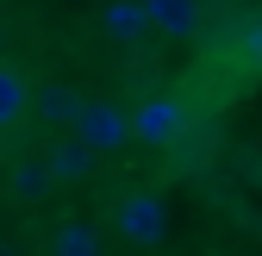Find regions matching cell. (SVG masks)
I'll list each match as a JSON object with an SVG mask.
<instances>
[{
  "label": "cell",
  "instance_id": "obj_8",
  "mask_svg": "<svg viewBox=\"0 0 262 256\" xmlns=\"http://www.w3.org/2000/svg\"><path fill=\"white\" fill-rule=\"evenodd\" d=\"M50 256H100V238H94L81 219H69V225L56 231V244H50Z\"/></svg>",
  "mask_w": 262,
  "mask_h": 256
},
{
  "label": "cell",
  "instance_id": "obj_9",
  "mask_svg": "<svg viewBox=\"0 0 262 256\" xmlns=\"http://www.w3.org/2000/svg\"><path fill=\"white\" fill-rule=\"evenodd\" d=\"M75 106H81V100H75L69 88H56V81H50V88L38 94V113H44L50 125H69V119H75Z\"/></svg>",
  "mask_w": 262,
  "mask_h": 256
},
{
  "label": "cell",
  "instance_id": "obj_10",
  "mask_svg": "<svg viewBox=\"0 0 262 256\" xmlns=\"http://www.w3.org/2000/svg\"><path fill=\"white\" fill-rule=\"evenodd\" d=\"M19 113H25V81L13 69H0V125H13Z\"/></svg>",
  "mask_w": 262,
  "mask_h": 256
},
{
  "label": "cell",
  "instance_id": "obj_3",
  "mask_svg": "<svg viewBox=\"0 0 262 256\" xmlns=\"http://www.w3.org/2000/svg\"><path fill=\"white\" fill-rule=\"evenodd\" d=\"M119 231H125V244H138V250L162 244V231H169V206H162V194L131 187V194L119 200Z\"/></svg>",
  "mask_w": 262,
  "mask_h": 256
},
{
  "label": "cell",
  "instance_id": "obj_2",
  "mask_svg": "<svg viewBox=\"0 0 262 256\" xmlns=\"http://www.w3.org/2000/svg\"><path fill=\"white\" fill-rule=\"evenodd\" d=\"M125 125H131V138H138V144L169 150V144H181V132H187V106H181V100H169V94H150V100L131 113Z\"/></svg>",
  "mask_w": 262,
  "mask_h": 256
},
{
  "label": "cell",
  "instance_id": "obj_4",
  "mask_svg": "<svg viewBox=\"0 0 262 256\" xmlns=\"http://www.w3.org/2000/svg\"><path fill=\"white\" fill-rule=\"evenodd\" d=\"M38 169H44V181H50V187H56V181H88L94 156H88L75 138H56V144H50V156H44Z\"/></svg>",
  "mask_w": 262,
  "mask_h": 256
},
{
  "label": "cell",
  "instance_id": "obj_5",
  "mask_svg": "<svg viewBox=\"0 0 262 256\" xmlns=\"http://www.w3.org/2000/svg\"><path fill=\"white\" fill-rule=\"evenodd\" d=\"M138 13H144V25L175 31V38H187V31L200 25V7H193V0H138Z\"/></svg>",
  "mask_w": 262,
  "mask_h": 256
},
{
  "label": "cell",
  "instance_id": "obj_6",
  "mask_svg": "<svg viewBox=\"0 0 262 256\" xmlns=\"http://www.w3.org/2000/svg\"><path fill=\"white\" fill-rule=\"evenodd\" d=\"M100 25H106V38H119V44H131L144 31V13H138V0H113V7L100 13Z\"/></svg>",
  "mask_w": 262,
  "mask_h": 256
},
{
  "label": "cell",
  "instance_id": "obj_11",
  "mask_svg": "<svg viewBox=\"0 0 262 256\" xmlns=\"http://www.w3.org/2000/svg\"><path fill=\"white\" fill-rule=\"evenodd\" d=\"M250 56H256V69H262V25L250 31Z\"/></svg>",
  "mask_w": 262,
  "mask_h": 256
},
{
  "label": "cell",
  "instance_id": "obj_7",
  "mask_svg": "<svg viewBox=\"0 0 262 256\" xmlns=\"http://www.w3.org/2000/svg\"><path fill=\"white\" fill-rule=\"evenodd\" d=\"M7 194H13L19 206H38V200L50 194V181H44V169H38V163H19V169L7 175Z\"/></svg>",
  "mask_w": 262,
  "mask_h": 256
},
{
  "label": "cell",
  "instance_id": "obj_1",
  "mask_svg": "<svg viewBox=\"0 0 262 256\" xmlns=\"http://www.w3.org/2000/svg\"><path fill=\"white\" fill-rule=\"evenodd\" d=\"M69 138H75L88 156H100V150H119V144L131 138V125H125V113H119L113 100H81L75 119H69Z\"/></svg>",
  "mask_w": 262,
  "mask_h": 256
}]
</instances>
